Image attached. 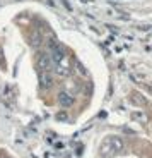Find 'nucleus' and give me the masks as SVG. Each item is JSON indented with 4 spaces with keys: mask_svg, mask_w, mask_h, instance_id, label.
<instances>
[{
    "mask_svg": "<svg viewBox=\"0 0 152 158\" xmlns=\"http://www.w3.org/2000/svg\"><path fill=\"white\" fill-rule=\"evenodd\" d=\"M108 148H109V151H111L109 155H115V153H118V151H121L123 150V141H121V138L111 136V138L104 139V143L101 144V151L108 150Z\"/></svg>",
    "mask_w": 152,
    "mask_h": 158,
    "instance_id": "nucleus-1",
    "label": "nucleus"
},
{
    "mask_svg": "<svg viewBox=\"0 0 152 158\" xmlns=\"http://www.w3.org/2000/svg\"><path fill=\"white\" fill-rule=\"evenodd\" d=\"M51 84H53V76L48 71L39 72V88H41V89H50Z\"/></svg>",
    "mask_w": 152,
    "mask_h": 158,
    "instance_id": "nucleus-2",
    "label": "nucleus"
},
{
    "mask_svg": "<svg viewBox=\"0 0 152 158\" xmlns=\"http://www.w3.org/2000/svg\"><path fill=\"white\" fill-rule=\"evenodd\" d=\"M51 57L50 55H46V53H41L39 55V59H38V65H39V69L41 71H48L50 72L51 71Z\"/></svg>",
    "mask_w": 152,
    "mask_h": 158,
    "instance_id": "nucleus-3",
    "label": "nucleus"
},
{
    "mask_svg": "<svg viewBox=\"0 0 152 158\" xmlns=\"http://www.w3.org/2000/svg\"><path fill=\"white\" fill-rule=\"evenodd\" d=\"M58 103L62 105L63 108H68L74 105V98H72V95H68V93H65V91H62L58 95Z\"/></svg>",
    "mask_w": 152,
    "mask_h": 158,
    "instance_id": "nucleus-4",
    "label": "nucleus"
},
{
    "mask_svg": "<svg viewBox=\"0 0 152 158\" xmlns=\"http://www.w3.org/2000/svg\"><path fill=\"white\" fill-rule=\"evenodd\" d=\"M130 100H132V103H135V105H138V107H142V105H145V98H142L138 93H132V96H130Z\"/></svg>",
    "mask_w": 152,
    "mask_h": 158,
    "instance_id": "nucleus-5",
    "label": "nucleus"
},
{
    "mask_svg": "<svg viewBox=\"0 0 152 158\" xmlns=\"http://www.w3.org/2000/svg\"><path fill=\"white\" fill-rule=\"evenodd\" d=\"M31 47H38L39 43H41V36H39V33H34V35H31Z\"/></svg>",
    "mask_w": 152,
    "mask_h": 158,
    "instance_id": "nucleus-6",
    "label": "nucleus"
},
{
    "mask_svg": "<svg viewBox=\"0 0 152 158\" xmlns=\"http://www.w3.org/2000/svg\"><path fill=\"white\" fill-rule=\"evenodd\" d=\"M67 117H68V115H67L65 112H60V114H57V118H58V120H67Z\"/></svg>",
    "mask_w": 152,
    "mask_h": 158,
    "instance_id": "nucleus-7",
    "label": "nucleus"
},
{
    "mask_svg": "<svg viewBox=\"0 0 152 158\" xmlns=\"http://www.w3.org/2000/svg\"><path fill=\"white\" fill-rule=\"evenodd\" d=\"M82 2H91V0H82Z\"/></svg>",
    "mask_w": 152,
    "mask_h": 158,
    "instance_id": "nucleus-8",
    "label": "nucleus"
}]
</instances>
